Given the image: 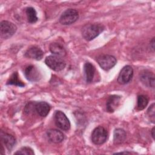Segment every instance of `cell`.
I'll return each mask as SVG.
<instances>
[{
    "mask_svg": "<svg viewBox=\"0 0 155 155\" xmlns=\"http://www.w3.org/2000/svg\"><path fill=\"white\" fill-rule=\"evenodd\" d=\"M120 101V96L118 95H111L106 102V109L109 113L114 112L118 107Z\"/></svg>",
    "mask_w": 155,
    "mask_h": 155,
    "instance_id": "obj_13",
    "label": "cell"
},
{
    "mask_svg": "<svg viewBox=\"0 0 155 155\" xmlns=\"http://www.w3.org/2000/svg\"><path fill=\"white\" fill-rule=\"evenodd\" d=\"M155 104L154 103H153L148 108L147 110V115L150 120L153 123H154L155 120V109H154Z\"/></svg>",
    "mask_w": 155,
    "mask_h": 155,
    "instance_id": "obj_23",
    "label": "cell"
},
{
    "mask_svg": "<svg viewBox=\"0 0 155 155\" xmlns=\"http://www.w3.org/2000/svg\"><path fill=\"white\" fill-rule=\"evenodd\" d=\"M34 110L41 117H45L50 110V105L46 102H34Z\"/></svg>",
    "mask_w": 155,
    "mask_h": 155,
    "instance_id": "obj_12",
    "label": "cell"
},
{
    "mask_svg": "<svg viewBox=\"0 0 155 155\" xmlns=\"http://www.w3.org/2000/svg\"><path fill=\"white\" fill-rule=\"evenodd\" d=\"M48 140L54 143H59L64 139V134L61 131L56 129H50L47 131Z\"/></svg>",
    "mask_w": 155,
    "mask_h": 155,
    "instance_id": "obj_11",
    "label": "cell"
},
{
    "mask_svg": "<svg viewBox=\"0 0 155 155\" xmlns=\"http://www.w3.org/2000/svg\"><path fill=\"white\" fill-rule=\"evenodd\" d=\"M131 152L129 151H122V152H119V153H116L114 154H131Z\"/></svg>",
    "mask_w": 155,
    "mask_h": 155,
    "instance_id": "obj_25",
    "label": "cell"
},
{
    "mask_svg": "<svg viewBox=\"0 0 155 155\" xmlns=\"http://www.w3.org/2000/svg\"><path fill=\"white\" fill-rule=\"evenodd\" d=\"M17 27L12 22L2 21L0 23V34L2 39H7L11 38L16 31Z\"/></svg>",
    "mask_w": 155,
    "mask_h": 155,
    "instance_id": "obj_4",
    "label": "cell"
},
{
    "mask_svg": "<svg viewBox=\"0 0 155 155\" xmlns=\"http://www.w3.org/2000/svg\"><path fill=\"white\" fill-rule=\"evenodd\" d=\"M139 79L141 82L147 87L154 88V74L149 70H144L140 72Z\"/></svg>",
    "mask_w": 155,
    "mask_h": 155,
    "instance_id": "obj_9",
    "label": "cell"
},
{
    "mask_svg": "<svg viewBox=\"0 0 155 155\" xmlns=\"http://www.w3.org/2000/svg\"><path fill=\"white\" fill-rule=\"evenodd\" d=\"M108 137V132L105 128L99 126L95 128L91 134V140L95 145H101L105 143Z\"/></svg>",
    "mask_w": 155,
    "mask_h": 155,
    "instance_id": "obj_5",
    "label": "cell"
},
{
    "mask_svg": "<svg viewBox=\"0 0 155 155\" xmlns=\"http://www.w3.org/2000/svg\"><path fill=\"white\" fill-rule=\"evenodd\" d=\"M50 51L56 56L62 57L66 55L67 51L65 48L61 44L58 42H53L50 45Z\"/></svg>",
    "mask_w": 155,
    "mask_h": 155,
    "instance_id": "obj_17",
    "label": "cell"
},
{
    "mask_svg": "<svg viewBox=\"0 0 155 155\" xmlns=\"http://www.w3.org/2000/svg\"><path fill=\"white\" fill-rule=\"evenodd\" d=\"M24 75L27 79L31 82L38 81L41 77L39 70L32 65H28L25 68Z\"/></svg>",
    "mask_w": 155,
    "mask_h": 155,
    "instance_id": "obj_10",
    "label": "cell"
},
{
    "mask_svg": "<svg viewBox=\"0 0 155 155\" xmlns=\"http://www.w3.org/2000/svg\"><path fill=\"white\" fill-rule=\"evenodd\" d=\"M127 134L124 130L122 128H116L114 131L113 142L114 144H120L126 139Z\"/></svg>",
    "mask_w": 155,
    "mask_h": 155,
    "instance_id": "obj_18",
    "label": "cell"
},
{
    "mask_svg": "<svg viewBox=\"0 0 155 155\" xmlns=\"http://www.w3.org/2000/svg\"><path fill=\"white\" fill-rule=\"evenodd\" d=\"M133 76V70L130 65H125L120 70L117 82L119 84L124 85L128 83L132 79Z\"/></svg>",
    "mask_w": 155,
    "mask_h": 155,
    "instance_id": "obj_8",
    "label": "cell"
},
{
    "mask_svg": "<svg viewBox=\"0 0 155 155\" xmlns=\"http://www.w3.org/2000/svg\"><path fill=\"white\" fill-rule=\"evenodd\" d=\"M54 119L56 126L61 130L67 131L70 129V122L66 115L62 111L56 110L54 114Z\"/></svg>",
    "mask_w": 155,
    "mask_h": 155,
    "instance_id": "obj_7",
    "label": "cell"
},
{
    "mask_svg": "<svg viewBox=\"0 0 155 155\" xmlns=\"http://www.w3.org/2000/svg\"><path fill=\"white\" fill-rule=\"evenodd\" d=\"M44 56V52L42 50L38 47H31L29 48L25 53V56L30 58L35 59L37 61L41 60Z\"/></svg>",
    "mask_w": 155,
    "mask_h": 155,
    "instance_id": "obj_15",
    "label": "cell"
},
{
    "mask_svg": "<svg viewBox=\"0 0 155 155\" xmlns=\"http://www.w3.org/2000/svg\"><path fill=\"white\" fill-rule=\"evenodd\" d=\"M79 18V13L75 9L68 8L65 10L59 18V22L64 25H70L75 22Z\"/></svg>",
    "mask_w": 155,
    "mask_h": 155,
    "instance_id": "obj_3",
    "label": "cell"
},
{
    "mask_svg": "<svg viewBox=\"0 0 155 155\" xmlns=\"http://www.w3.org/2000/svg\"><path fill=\"white\" fill-rule=\"evenodd\" d=\"M25 13L27 17V20L29 23H35L37 22L38 18L37 17V13L35 9L31 7H28L25 9Z\"/></svg>",
    "mask_w": 155,
    "mask_h": 155,
    "instance_id": "obj_19",
    "label": "cell"
},
{
    "mask_svg": "<svg viewBox=\"0 0 155 155\" xmlns=\"http://www.w3.org/2000/svg\"><path fill=\"white\" fill-rule=\"evenodd\" d=\"M96 61L99 66L105 71L111 69L117 62L116 58L110 54H101L97 58Z\"/></svg>",
    "mask_w": 155,
    "mask_h": 155,
    "instance_id": "obj_6",
    "label": "cell"
},
{
    "mask_svg": "<svg viewBox=\"0 0 155 155\" xmlns=\"http://www.w3.org/2000/svg\"><path fill=\"white\" fill-rule=\"evenodd\" d=\"M45 63L51 70L56 71L62 70L66 65L65 61L61 57L56 55L47 56L45 59Z\"/></svg>",
    "mask_w": 155,
    "mask_h": 155,
    "instance_id": "obj_2",
    "label": "cell"
},
{
    "mask_svg": "<svg viewBox=\"0 0 155 155\" xmlns=\"http://www.w3.org/2000/svg\"><path fill=\"white\" fill-rule=\"evenodd\" d=\"M148 102V98L145 95H139L137 96V108L139 110H143L147 105Z\"/></svg>",
    "mask_w": 155,
    "mask_h": 155,
    "instance_id": "obj_21",
    "label": "cell"
},
{
    "mask_svg": "<svg viewBox=\"0 0 155 155\" xmlns=\"http://www.w3.org/2000/svg\"><path fill=\"white\" fill-rule=\"evenodd\" d=\"M15 154H26V155H34L35 153L33 150L28 147H23L17 151Z\"/></svg>",
    "mask_w": 155,
    "mask_h": 155,
    "instance_id": "obj_22",
    "label": "cell"
},
{
    "mask_svg": "<svg viewBox=\"0 0 155 155\" xmlns=\"http://www.w3.org/2000/svg\"><path fill=\"white\" fill-rule=\"evenodd\" d=\"M104 30L102 25L99 24H88L82 28V35L87 41H91L97 37Z\"/></svg>",
    "mask_w": 155,
    "mask_h": 155,
    "instance_id": "obj_1",
    "label": "cell"
},
{
    "mask_svg": "<svg viewBox=\"0 0 155 155\" xmlns=\"http://www.w3.org/2000/svg\"><path fill=\"white\" fill-rule=\"evenodd\" d=\"M7 85H13L18 86L20 87H23L25 86V84L19 79L18 74L17 72H15L10 76L9 79L7 82Z\"/></svg>",
    "mask_w": 155,
    "mask_h": 155,
    "instance_id": "obj_20",
    "label": "cell"
},
{
    "mask_svg": "<svg viewBox=\"0 0 155 155\" xmlns=\"http://www.w3.org/2000/svg\"><path fill=\"white\" fill-rule=\"evenodd\" d=\"M84 74L86 82L90 83L94 78L95 73V67L90 62H86L84 66Z\"/></svg>",
    "mask_w": 155,
    "mask_h": 155,
    "instance_id": "obj_16",
    "label": "cell"
},
{
    "mask_svg": "<svg viewBox=\"0 0 155 155\" xmlns=\"http://www.w3.org/2000/svg\"><path fill=\"white\" fill-rule=\"evenodd\" d=\"M1 140L2 143L6 147V148L10 151L16 143V139L15 137L8 133L1 131Z\"/></svg>",
    "mask_w": 155,
    "mask_h": 155,
    "instance_id": "obj_14",
    "label": "cell"
},
{
    "mask_svg": "<svg viewBox=\"0 0 155 155\" xmlns=\"http://www.w3.org/2000/svg\"><path fill=\"white\" fill-rule=\"evenodd\" d=\"M150 47L152 49V50L154 51V38H152L151 41H150Z\"/></svg>",
    "mask_w": 155,
    "mask_h": 155,
    "instance_id": "obj_24",
    "label": "cell"
},
{
    "mask_svg": "<svg viewBox=\"0 0 155 155\" xmlns=\"http://www.w3.org/2000/svg\"><path fill=\"white\" fill-rule=\"evenodd\" d=\"M151 136L153 139H154V127H153L151 130Z\"/></svg>",
    "mask_w": 155,
    "mask_h": 155,
    "instance_id": "obj_26",
    "label": "cell"
}]
</instances>
